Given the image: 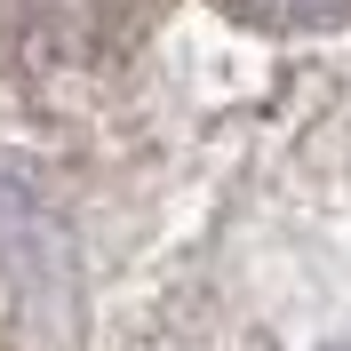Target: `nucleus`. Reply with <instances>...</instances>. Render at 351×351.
<instances>
[{
    "instance_id": "nucleus-1",
    "label": "nucleus",
    "mask_w": 351,
    "mask_h": 351,
    "mask_svg": "<svg viewBox=\"0 0 351 351\" xmlns=\"http://www.w3.org/2000/svg\"><path fill=\"white\" fill-rule=\"evenodd\" d=\"M232 8H247L263 24H328V16H343L351 0H232Z\"/></svg>"
}]
</instances>
